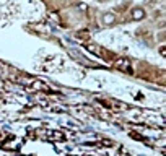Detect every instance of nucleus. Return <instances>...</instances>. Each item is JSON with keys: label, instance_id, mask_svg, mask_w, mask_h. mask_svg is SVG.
I'll return each mask as SVG.
<instances>
[{"label": "nucleus", "instance_id": "obj_1", "mask_svg": "<svg viewBox=\"0 0 166 156\" xmlns=\"http://www.w3.org/2000/svg\"><path fill=\"white\" fill-rule=\"evenodd\" d=\"M130 65V62L127 59H117L116 62H114V67H117V68H121V70H127Z\"/></svg>", "mask_w": 166, "mask_h": 156}, {"label": "nucleus", "instance_id": "obj_2", "mask_svg": "<svg viewBox=\"0 0 166 156\" xmlns=\"http://www.w3.org/2000/svg\"><path fill=\"white\" fill-rule=\"evenodd\" d=\"M142 18H145V10L144 8H134L132 20H142Z\"/></svg>", "mask_w": 166, "mask_h": 156}, {"label": "nucleus", "instance_id": "obj_3", "mask_svg": "<svg viewBox=\"0 0 166 156\" xmlns=\"http://www.w3.org/2000/svg\"><path fill=\"white\" fill-rule=\"evenodd\" d=\"M85 47H87V50L93 52L95 55H99V54H101V49H99V47H98V46H96V44H87V46H85Z\"/></svg>", "mask_w": 166, "mask_h": 156}, {"label": "nucleus", "instance_id": "obj_4", "mask_svg": "<svg viewBox=\"0 0 166 156\" xmlns=\"http://www.w3.org/2000/svg\"><path fill=\"white\" fill-rule=\"evenodd\" d=\"M103 21H104V25H111V23H114V15L112 13H106L104 16H103Z\"/></svg>", "mask_w": 166, "mask_h": 156}, {"label": "nucleus", "instance_id": "obj_5", "mask_svg": "<svg viewBox=\"0 0 166 156\" xmlns=\"http://www.w3.org/2000/svg\"><path fill=\"white\" fill-rule=\"evenodd\" d=\"M47 138H51V140H62L64 138V135L62 134H57V132H52V134H49Z\"/></svg>", "mask_w": 166, "mask_h": 156}, {"label": "nucleus", "instance_id": "obj_6", "mask_svg": "<svg viewBox=\"0 0 166 156\" xmlns=\"http://www.w3.org/2000/svg\"><path fill=\"white\" fill-rule=\"evenodd\" d=\"M33 86H34V88H46V86H44L43 83H39V82H38V83H34Z\"/></svg>", "mask_w": 166, "mask_h": 156}, {"label": "nucleus", "instance_id": "obj_7", "mask_svg": "<svg viewBox=\"0 0 166 156\" xmlns=\"http://www.w3.org/2000/svg\"><path fill=\"white\" fill-rule=\"evenodd\" d=\"M78 8H80V10H87V5H85V3H80Z\"/></svg>", "mask_w": 166, "mask_h": 156}, {"label": "nucleus", "instance_id": "obj_8", "mask_svg": "<svg viewBox=\"0 0 166 156\" xmlns=\"http://www.w3.org/2000/svg\"><path fill=\"white\" fill-rule=\"evenodd\" d=\"M160 54H161V55H163V57H164V55H166V52H164V47H161V49H160Z\"/></svg>", "mask_w": 166, "mask_h": 156}, {"label": "nucleus", "instance_id": "obj_9", "mask_svg": "<svg viewBox=\"0 0 166 156\" xmlns=\"http://www.w3.org/2000/svg\"><path fill=\"white\" fill-rule=\"evenodd\" d=\"M99 2H106V0H99Z\"/></svg>", "mask_w": 166, "mask_h": 156}]
</instances>
